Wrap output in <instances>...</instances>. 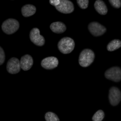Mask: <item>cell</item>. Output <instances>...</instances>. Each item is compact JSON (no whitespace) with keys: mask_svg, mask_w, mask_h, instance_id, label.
<instances>
[{"mask_svg":"<svg viewBox=\"0 0 121 121\" xmlns=\"http://www.w3.org/2000/svg\"><path fill=\"white\" fill-rule=\"evenodd\" d=\"M50 28L53 32L58 34L63 32L66 29L65 25L63 23L59 22L52 23L50 25Z\"/></svg>","mask_w":121,"mask_h":121,"instance_id":"obj_12","label":"cell"},{"mask_svg":"<svg viewBox=\"0 0 121 121\" xmlns=\"http://www.w3.org/2000/svg\"><path fill=\"white\" fill-rule=\"evenodd\" d=\"M36 9L34 5L30 4H27L23 6L21 9L22 13L24 17L31 16L35 13Z\"/></svg>","mask_w":121,"mask_h":121,"instance_id":"obj_13","label":"cell"},{"mask_svg":"<svg viewBox=\"0 0 121 121\" xmlns=\"http://www.w3.org/2000/svg\"><path fill=\"white\" fill-rule=\"evenodd\" d=\"M21 68L20 61L16 58H11L7 62V70L10 73L15 74L18 73L20 71Z\"/></svg>","mask_w":121,"mask_h":121,"instance_id":"obj_8","label":"cell"},{"mask_svg":"<svg viewBox=\"0 0 121 121\" xmlns=\"http://www.w3.org/2000/svg\"><path fill=\"white\" fill-rule=\"evenodd\" d=\"M59 12L64 13H69L74 10V6L71 1L67 0H60L59 4L55 7Z\"/></svg>","mask_w":121,"mask_h":121,"instance_id":"obj_7","label":"cell"},{"mask_svg":"<svg viewBox=\"0 0 121 121\" xmlns=\"http://www.w3.org/2000/svg\"><path fill=\"white\" fill-rule=\"evenodd\" d=\"M19 26V23L17 20L14 19L9 18L3 23L1 28L4 33L7 34H11L16 32Z\"/></svg>","mask_w":121,"mask_h":121,"instance_id":"obj_3","label":"cell"},{"mask_svg":"<svg viewBox=\"0 0 121 121\" xmlns=\"http://www.w3.org/2000/svg\"><path fill=\"white\" fill-rule=\"evenodd\" d=\"M121 93L119 89L116 87H112L110 89L109 99L110 104L116 106L119 103L121 99Z\"/></svg>","mask_w":121,"mask_h":121,"instance_id":"obj_9","label":"cell"},{"mask_svg":"<svg viewBox=\"0 0 121 121\" xmlns=\"http://www.w3.org/2000/svg\"><path fill=\"white\" fill-rule=\"evenodd\" d=\"M121 46V42L119 39L113 40L110 42L107 46V50L110 51H112L120 48Z\"/></svg>","mask_w":121,"mask_h":121,"instance_id":"obj_15","label":"cell"},{"mask_svg":"<svg viewBox=\"0 0 121 121\" xmlns=\"http://www.w3.org/2000/svg\"><path fill=\"white\" fill-rule=\"evenodd\" d=\"M88 30L91 34L95 36H101L106 31V28L96 22H91L88 26Z\"/></svg>","mask_w":121,"mask_h":121,"instance_id":"obj_6","label":"cell"},{"mask_svg":"<svg viewBox=\"0 0 121 121\" xmlns=\"http://www.w3.org/2000/svg\"><path fill=\"white\" fill-rule=\"evenodd\" d=\"M94 58L95 54L90 49H84L80 54L78 60L79 64L82 67H87L92 63Z\"/></svg>","mask_w":121,"mask_h":121,"instance_id":"obj_1","label":"cell"},{"mask_svg":"<svg viewBox=\"0 0 121 121\" xmlns=\"http://www.w3.org/2000/svg\"><path fill=\"white\" fill-rule=\"evenodd\" d=\"M49 2L51 5L55 7L57 5L60 3V0H50Z\"/></svg>","mask_w":121,"mask_h":121,"instance_id":"obj_21","label":"cell"},{"mask_svg":"<svg viewBox=\"0 0 121 121\" xmlns=\"http://www.w3.org/2000/svg\"><path fill=\"white\" fill-rule=\"evenodd\" d=\"M21 68L24 71L30 69L33 64L32 57L29 55H26L22 56L20 61Z\"/></svg>","mask_w":121,"mask_h":121,"instance_id":"obj_11","label":"cell"},{"mask_svg":"<svg viewBox=\"0 0 121 121\" xmlns=\"http://www.w3.org/2000/svg\"><path fill=\"white\" fill-rule=\"evenodd\" d=\"M45 118L48 121H58L59 119L57 115L54 113L51 112H48L45 114Z\"/></svg>","mask_w":121,"mask_h":121,"instance_id":"obj_16","label":"cell"},{"mask_svg":"<svg viewBox=\"0 0 121 121\" xmlns=\"http://www.w3.org/2000/svg\"><path fill=\"white\" fill-rule=\"evenodd\" d=\"M58 61L57 58L54 56L48 57L43 59L41 65L42 67L47 69H51L57 67Z\"/></svg>","mask_w":121,"mask_h":121,"instance_id":"obj_10","label":"cell"},{"mask_svg":"<svg viewBox=\"0 0 121 121\" xmlns=\"http://www.w3.org/2000/svg\"><path fill=\"white\" fill-rule=\"evenodd\" d=\"M104 117V113L102 110L97 111L92 117V119L94 121H101L103 120Z\"/></svg>","mask_w":121,"mask_h":121,"instance_id":"obj_17","label":"cell"},{"mask_svg":"<svg viewBox=\"0 0 121 121\" xmlns=\"http://www.w3.org/2000/svg\"><path fill=\"white\" fill-rule=\"evenodd\" d=\"M105 77L115 82L119 81L121 78V70L118 67H114L107 70L105 73Z\"/></svg>","mask_w":121,"mask_h":121,"instance_id":"obj_4","label":"cell"},{"mask_svg":"<svg viewBox=\"0 0 121 121\" xmlns=\"http://www.w3.org/2000/svg\"><path fill=\"white\" fill-rule=\"evenodd\" d=\"M75 46L74 40L68 37H64L59 42L58 47L60 51L64 54L69 53L73 49Z\"/></svg>","mask_w":121,"mask_h":121,"instance_id":"obj_2","label":"cell"},{"mask_svg":"<svg viewBox=\"0 0 121 121\" xmlns=\"http://www.w3.org/2000/svg\"><path fill=\"white\" fill-rule=\"evenodd\" d=\"M30 38L31 42L37 46H42L44 44L45 39L40 34V31L37 28H34L31 30L30 33Z\"/></svg>","mask_w":121,"mask_h":121,"instance_id":"obj_5","label":"cell"},{"mask_svg":"<svg viewBox=\"0 0 121 121\" xmlns=\"http://www.w3.org/2000/svg\"><path fill=\"white\" fill-rule=\"evenodd\" d=\"M5 55L4 51L2 48H0V65H2L4 62L5 60Z\"/></svg>","mask_w":121,"mask_h":121,"instance_id":"obj_20","label":"cell"},{"mask_svg":"<svg viewBox=\"0 0 121 121\" xmlns=\"http://www.w3.org/2000/svg\"><path fill=\"white\" fill-rule=\"evenodd\" d=\"M77 2L79 6L82 9L86 8L88 5L89 0H77Z\"/></svg>","mask_w":121,"mask_h":121,"instance_id":"obj_18","label":"cell"},{"mask_svg":"<svg viewBox=\"0 0 121 121\" xmlns=\"http://www.w3.org/2000/svg\"><path fill=\"white\" fill-rule=\"evenodd\" d=\"M111 5L115 8H119L121 6V1L120 0H109Z\"/></svg>","mask_w":121,"mask_h":121,"instance_id":"obj_19","label":"cell"},{"mask_svg":"<svg viewBox=\"0 0 121 121\" xmlns=\"http://www.w3.org/2000/svg\"><path fill=\"white\" fill-rule=\"evenodd\" d=\"M94 7L96 11L101 15H105L108 12L107 7L104 2L102 0L96 1L94 4Z\"/></svg>","mask_w":121,"mask_h":121,"instance_id":"obj_14","label":"cell"}]
</instances>
